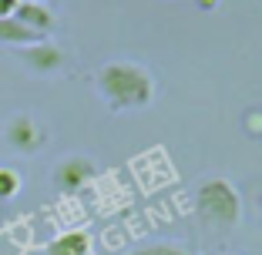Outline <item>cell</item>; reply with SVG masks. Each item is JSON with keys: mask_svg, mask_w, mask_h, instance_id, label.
<instances>
[{"mask_svg": "<svg viewBox=\"0 0 262 255\" xmlns=\"http://www.w3.org/2000/svg\"><path fill=\"white\" fill-rule=\"evenodd\" d=\"M199 4V10H215L219 7V0H195Z\"/></svg>", "mask_w": 262, "mask_h": 255, "instance_id": "obj_13", "label": "cell"}, {"mask_svg": "<svg viewBox=\"0 0 262 255\" xmlns=\"http://www.w3.org/2000/svg\"><path fill=\"white\" fill-rule=\"evenodd\" d=\"M20 57L24 64L37 74H54V71L64 67V51L51 40H40V44H31V47H20Z\"/></svg>", "mask_w": 262, "mask_h": 255, "instance_id": "obj_5", "label": "cell"}, {"mask_svg": "<svg viewBox=\"0 0 262 255\" xmlns=\"http://www.w3.org/2000/svg\"><path fill=\"white\" fill-rule=\"evenodd\" d=\"M47 252L51 255H91L94 245H91V235L88 232H64L51 242Z\"/></svg>", "mask_w": 262, "mask_h": 255, "instance_id": "obj_8", "label": "cell"}, {"mask_svg": "<svg viewBox=\"0 0 262 255\" xmlns=\"http://www.w3.org/2000/svg\"><path fill=\"white\" fill-rule=\"evenodd\" d=\"M195 205H199V215L215 228H235L242 222L239 188L229 178H205L195 192Z\"/></svg>", "mask_w": 262, "mask_h": 255, "instance_id": "obj_2", "label": "cell"}, {"mask_svg": "<svg viewBox=\"0 0 262 255\" xmlns=\"http://www.w3.org/2000/svg\"><path fill=\"white\" fill-rule=\"evenodd\" d=\"M17 192H20V175H17L14 168H0V198L7 201V198H14Z\"/></svg>", "mask_w": 262, "mask_h": 255, "instance_id": "obj_9", "label": "cell"}, {"mask_svg": "<svg viewBox=\"0 0 262 255\" xmlns=\"http://www.w3.org/2000/svg\"><path fill=\"white\" fill-rule=\"evenodd\" d=\"M222 255H239V252H222Z\"/></svg>", "mask_w": 262, "mask_h": 255, "instance_id": "obj_14", "label": "cell"}, {"mask_svg": "<svg viewBox=\"0 0 262 255\" xmlns=\"http://www.w3.org/2000/svg\"><path fill=\"white\" fill-rule=\"evenodd\" d=\"M17 4H20V0H0V20H4V17H14Z\"/></svg>", "mask_w": 262, "mask_h": 255, "instance_id": "obj_12", "label": "cell"}, {"mask_svg": "<svg viewBox=\"0 0 262 255\" xmlns=\"http://www.w3.org/2000/svg\"><path fill=\"white\" fill-rule=\"evenodd\" d=\"M4 134H7V145L14 148V151H20V155H34L47 141L44 128H40L31 114H14L7 121V128H4Z\"/></svg>", "mask_w": 262, "mask_h": 255, "instance_id": "obj_3", "label": "cell"}, {"mask_svg": "<svg viewBox=\"0 0 262 255\" xmlns=\"http://www.w3.org/2000/svg\"><path fill=\"white\" fill-rule=\"evenodd\" d=\"M94 175H98V168H94L91 158L71 155V158H64V161H57V168H54V185L61 188V192H81L88 181H94Z\"/></svg>", "mask_w": 262, "mask_h": 255, "instance_id": "obj_4", "label": "cell"}, {"mask_svg": "<svg viewBox=\"0 0 262 255\" xmlns=\"http://www.w3.org/2000/svg\"><path fill=\"white\" fill-rule=\"evenodd\" d=\"M94 87L108 111H138L155 101V74L135 61H111L98 67Z\"/></svg>", "mask_w": 262, "mask_h": 255, "instance_id": "obj_1", "label": "cell"}, {"mask_svg": "<svg viewBox=\"0 0 262 255\" xmlns=\"http://www.w3.org/2000/svg\"><path fill=\"white\" fill-rule=\"evenodd\" d=\"M47 40L44 34L31 31V27H24L17 17H4L0 20V44H10V47H31V44H40Z\"/></svg>", "mask_w": 262, "mask_h": 255, "instance_id": "obj_7", "label": "cell"}, {"mask_svg": "<svg viewBox=\"0 0 262 255\" xmlns=\"http://www.w3.org/2000/svg\"><path fill=\"white\" fill-rule=\"evenodd\" d=\"M131 255H192V252L182 248V245H165V242H158V245H145V248H138V252H131Z\"/></svg>", "mask_w": 262, "mask_h": 255, "instance_id": "obj_10", "label": "cell"}, {"mask_svg": "<svg viewBox=\"0 0 262 255\" xmlns=\"http://www.w3.org/2000/svg\"><path fill=\"white\" fill-rule=\"evenodd\" d=\"M37 4H44V0H37Z\"/></svg>", "mask_w": 262, "mask_h": 255, "instance_id": "obj_15", "label": "cell"}, {"mask_svg": "<svg viewBox=\"0 0 262 255\" xmlns=\"http://www.w3.org/2000/svg\"><path fill=\"white\" fill-rule=\"evenodd\" d=\"M14 17L24 24V27H31V31L37 34H51V27H54V14H51V7L47 4H37V0H20L14 10Z\"/></svg>", "mask_w": 262, "mask_h": 255, "instance_id": "obj_6", "label": "cell"}, {"mask_svg": "<svg viewBox=\"0 0 262 255\" xmlns=\"http://www.w3.org/2000/svg\"><path fill=\"white\" fill-rule=\"evenodd\" d=\"M246 128H249V131H259V138H262V111L259 108L246 114Z\"/></svg>", "mask_w": 262, "mask_h": 255, "instance_id": "obj_11", "label": "cell"}]
</instances>
